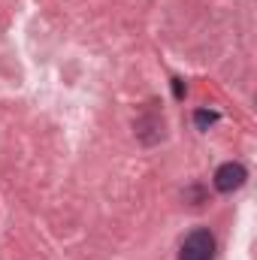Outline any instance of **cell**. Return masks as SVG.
<instances>
[{"mask_svg":"<svg viewBox=\"0 0 257 260\" xmlns=\"http://www.w3.org/2000/svg\"><path fill=\"white\" fill-rule=\"evenodd\" d=\"M185 91H188V88H185V82H182V79H173V97H176V100H182V97H185Z\"/></svg>","mask_w":257,"mask_h":260,"instance_id":"cell-4","label":"cell"},{"mask_svg":"<svg viewBox=\"0 0 257 260\" xmlns=\"http://www.w3.org/2000/svg\"><path fill=\"white\" fill-rule=\"evenodd\" d=\"M215 236L206 227H197L185 236L182 248H179V260H215Z\"/></svg>","mask_w":257,"mask_h":260,"instance_id":"cell-1","label":"cell"},{"mask_svg":"<svg viewBox=\"0 0 257 260\" xmlns=\"http://www.w3.org/2000/svg\"><path fill=\"white\" fill-rule=\"evenodd\" d=\"M245 179H248V170H245L239 160H227V164H221V167L215 170V188H218L221 194L239 191V188L245 185Z\"/></svg>","mask_w":257,"mask_h":260,"instance_id":"cell-2","label":"cell"},{"mask_svg":"<svg viewBox=\"0 0 257 260\" xmlns=\"http://www.w3.org/2000/svg\"><path fill=\"white\" fill-rule=\"evenodd\" d=\"M218 118H221V115H218L215 109H197V112H194V124H197V130H209Z\"/></svg>","mask_w":257,"mask_h":260,"instance_id":"cell-3","label":"cell"}]
</instances>
